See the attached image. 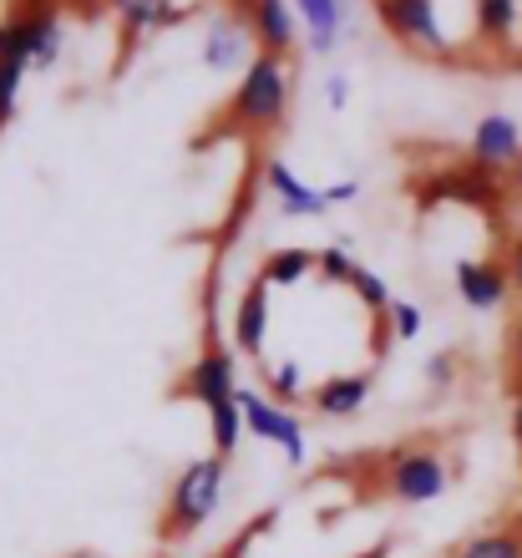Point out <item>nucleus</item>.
I'll use <instances>...</instances> for the list:
<instances>
[{
  "label": "nucleus",
  "mask_w": 522,
  "mask_h": 558,
  "mask_svg": "<svg viewBox=\"0 0 522 558\" xmlns=\"http://www.w3.org/2000/svg\"><path fill=\"white\" fill-rule=\"evenodd\" d=\"M21 21H26V31H31V66H57L61 15L51 11V5H31V11H21Z\"/></svg>",
  "instance_id": "16"
},
{
  "label": "nucleus",
  "mask_w": 522,
  "mask_h": 558,
  "mask_svg": "<svg viewBox=\"0 0 522 558\" xmlns=\"http://www.w3.org/2000/svg\"><path fill=\"white\" fill-rule=\"evenodd\" d=\"M376 15L380 26L391 31L401 46H411V51H447L436 0H376Z\"/></svg>",
  "instance_id": "6"
},
{
  "label": "nucleus",
  "mask_w": 522,
  "mask_h": 558,
  "mask_svg": "<svg viewBox=\"0 0 522 558\" xmlns=\"http://www.w3.org/2000/svg\"><path fill=\"white\" fill-rule=\"evenodd\" d=\"M386 554H391V544H380L376 554H361V558H386Z\"/></svg>",
  "instance_id": "31"
},
{
  "label": "nucleus",
  "mask_w": 522,
  "mask_h": 558,
  "mask_svg": "<svg viewBox=\"0 0 522 558\" xmlns=\"http://www.w3.org/2000/svg\"><path fill=\"white\" fill-rule=\"evenodd\" d=\"M451 472H447V457L432 452V447H401V452H391V462H386V493H391L396 502H436L441 493H447Z\"/></svg>",
  "instance_id": "3"
},
{
  "label": "nucleus",
  "mask_w": 522,
  "mask_h": 558,
  "mask_svg": "<svg viewBox=\"0 0 522 558\" xmlns=\"http://www.w3.org/2000/svg\"><path fill=\"white\" fill-rule=\"evenodd\" d=\"M264 386H269V401H275V407H290V412H294V401L309 397L300 361H279V366H269L264 371Z\"/></svg>",
  "instance_id": "20"
},
{
  "label": "nucleus",
  "mask_w": 522,
  "mask_h": 558,
  "mask_svg": "<svg viewBox=\"0 0 522 558\" xmlns=\"http://www.w3.org/2000/svg\"><path fill=\"white\" fill-rule=\"evenodd\" d=\"M294 15H300V26L309 36V51L335 57L340 31H345V0H294Z\"/></svg>",
  "instance_id": "14"
},
{
  "label": "nucleus",
  "mask_w": 522,
  "mask_h": 558,
  "mask_svg": "<svg viewBox=\"0 0 522 558\" xmlns=\"http://www.w3.org/2000/svg\"><path fill=\"white\" fill-rule=\"evenodd\" d=\"M512 437H518V452H522V397H518V407H512Z\"/></svg>",
  "instance_id": "30"
},
{
  "label": "nucleus",
  "mask_w": 522,
  "mask_h": 558,
  "mask_svg": "<svg viewBox=\"0 0 522 558\" xmlns=\"http://www.w3.org/2000/svg\"><path fill=\"white\" fill-rule=\"evenodd\" d=\"M421 325H426L421 305H411V300H396V305H391V336L396 340H416Z\"/></svg>",
  "instance_id": "24"
},
{
  "label": "nucleus",
  "mask_w": 522,
  "mask_h": 558,
  "mask_svg": "<svg viewBox=\"0 0 522 558\" xmlns=\"http://www.w3.org/2000/svg\"><path fill=\"white\" fill-rule=\"evenodd\" d=\"M477 31L487 41H512V31H518V0H477Z\"/></svg>",
  "instance_id": "21"
},
{
  "label": "nucleus",
  "mask_w": 522,
  "mask_h": 558,
  "mask_svg": "<svg viewBox=\"0 0 522 558\" xmlns=\"http://www.w3.org/2000/svg\"><path fill=\"white\" fill-rule=\"evenodd\" d=\"M512 279L502 265H487V259H462L457 265V294H462L472 310H497L508 300Z\"/></svg>",
  "instance_id": "13"
},
{
  "label": "nucleus",
  "mask_w": 522,
  "mask_h": 558,
  "mask_svg": "<svg viewBox=\"0 0 522 558\" xmlns=\"http://www.w3.org/2000/svg\"><path fill=\"white\" fill-rule=\"evenodd\" d=\"M451 558H522V529H487L457 544Z\"/></svg>",
  "instance_id": "18"
},
{
  "label": "nucleus",
  "mask_w": 522,
  "mask_h": 558,
  "mask_svg": "<svg viewBox=\"0 0 522 558\" xmlns=\"http://www.w3.org/2000/svg\"><path fill=\"white\" fill-rule=\"evenodd\" d=\"M376 391L371 371H350V376H325L319 386H309V407L319 416H355Z\"/></svg>",
  "instance_id": "11"
},
{
  "label": "nucleus",
  "mask_w": 522,
  "mask_h": 558,
  "mask_svg": "<svg viewBox=\"0 0 522 558\" xmlns=\"http://www.w3.org/2000/svg\"><path fill=\"white\" fill-rule=\"evenodd\" d=\"M451 376H457V355H451V351H441V355H432V361H426V381H432V386H451Z\"/></svg>",
  "instance_id": "26"
},
{
  "label": "nucleus",
  "mask_w": 522,
  "mask_h": 558,
  "mask_svg": "<svg viewBox=\"0 0 522 558\" xmlns=\"http://www.w3.org/2000/svg\"><path fill=\"white\" fill-rule=\"evenodd\" d=\"M248 21L239 11H218L208 15V36H204V61L208 72H233V66H248Z\"/></svg>",
  "instance_id": "8"
},
{
  "label": "nucleus",
  "mask_w": 522,
  "mask_h": 558,
  "mask_svg": "<svg viewBox=\"0 0 522 558\" xmlns=\"http://www.w3.org/2000/svg\"><path fill=\"white\" fill-rule=\"evenodd\" d=\"M239 412H244V432L259 441H275L279 452L290 457V468H305V422L290 412V407H275V401L254 391V386H239Z\"/></svg>",
  "instance_id": "4"
},
{
  "label": "nucleus",
  "mask_w": 522,
  "mask_h": 558,
  "mask_svg": "<svg viewBox=\"0 0 522 558\" xmlns=\"http://www.w3.org/2000/svg\"><path fill=\"white\" fill-rule=\"evenodd\" d=\"M264 340H269V284L254 279L244 294H239V310H233V351L259 361Z\"/></svg>",
  "instance_id": "10"
},
{
  "label": "nucleus",
  "mask_w": 522,
  "mask_h": 558,
  "mask_svg": "<svg viewBox=\"0 0 522 558\" xmlns=\"http://www.w3.org/2000/svg\"><path fill=\"white\" fill-rule=\"evenodd\" d=\"M233 11L248 21V36H254L259 51H269V57H290L294 41H300V31H305L290 0H248V5H233Z\"/></svg>",
  "instance_id": "7"
},
{
  "label": "nucleus",
  "mask_w": 522,
  "mask_h": 558,
  "mask_svg": "<svg viewBox=\"0 0 522 558\" xmlns=\"http://www.w3.org/2000/svg\"><path fill=\"white\" fill-rule=\"evenodd\" d=\"M508 279H512V290L522 294V239L512 244V254H508Z\"/></svg>",
  "instance_id": "29"
},
{
  "label": "nucleus",
  "mask_w": 522,
  "mask_h": 558,
  "mask_svg": "<svg viewBox=\"0 0 522 558\" xmlns=\"http://www.w3.org/2000/svg\"><path fill=\"white\" fill-rule=\"evenodd\" d=\"M319 269V254L315 250H300V244H290V250H269L259 265V279L275 290V284H300V279H309Z\"/></svg>",
  "instance_id": "17"
},
{
  "label": "nucleus",
  "mask_w": 522,
  "mask_h": 558,
  "mask_svg": "<svg viewBox=\"0 0 522 558\" xmlns=\"http://www.w3.org/2000/svg\"><path fill=\"white\" fill-rule=\"evenodd\" d=\"M208 437H214V457H223V462L239 452V441H244V412H239V401H218L214 412H208Z\"/></svg>",
  "instance_id": "19"
},
{
  "label": "nucleus",
  "mask_w": 522,
  "mask_h": 558,
  "mask_svg": "<svg viewBox=\"0 0 522 558\" xmlns=\"http://www.w3.org/2000/svg\"><path fill=\"white\" fill-rule=\"evenodd\" d=\"M233 5H248V0H233Z\"/></svg>",
  "instance_id": "32"
},
{
  "label": "nucleus",
  "mask_w": 522,
  "mask_h": 558,
  "mask_svg": "<svg viewBox=\"0 0 522 558\" xmlns=\"http://www.w3.org/2000/svg\"><path fill=\"white\" fill-rule=\"evenodd\" d=\"M112 11L122 15V26H128L132 36H147V31L178 26V21L193 11V0H112Z\"/></svg>",
  "instance_id": "15"
},
{
  "label": "nucleus",
  "mask_w": 522,
  "mask_h": 558,
  "mask_svg": "<svg viewBox=\"0 0 522 558\" xmlns=\"http://www.w3.org/2000/svg\"><path fill=\"white\" fill-rule=\"evenodd\" d=\"M345 97H350V82H345V72H335L330 82H325V102H330V107H345Z\"/></svg>",
  "instance_id": "28"
},
{
  "label": "nucleus",
  "mask_w": 522,
  "mask_h": 558,
  "mask_svg": "<svg viewBox=\"0 0 522 558\" xmlns=\"http://www.w3.org/2000/svg\"><path fill=\"white\" fill-rule=\"evenodd\" d=\"M355 259H350L345 250H319V269L315 275H325V279H335V284H350V279H355Z\"/></svg>",
  "instance_id": "25"
},
{
  "label": "nucleus",
  "mask_w": 522,
  "mask_h": 558,
  "mask_svg": "<svg viewBox=\"0 0 522 558\" xmlns=\"http://www.w3.org/2000/svg\"><path fill=\"white\" fill-rule=\"evenodd\" d=\"M264 183H269V193H275L279 198V208H284V214H290V219H319V214H325V193L319 189H309L305 178L294 173L290 162H264Z\"/></svg>",
  "instance_id": "12"
},
{
  "label": "nucleus",
  "mask_w": 522,
  "mask_h": 558,
  "mask_svg": "<svg viewBox=\"0 0 522 558\" xmlns=\"http://www.w3.org/2000/svg\"><path fill=\"white\" fill-rule=\"evenodd\" d=\"M472 158L482 168H512L522 158V128L508 118V112H487V118L472 128Z\"/></svg>",
  "instance_id": "9"
},
{
  "label": "nucleus",
  "mask_w": 522,
  "mask_h": 558,
  "mask_svg": "<svg viewBox=\"0 0 522 558\" xmlns=\"http://www.w3.org/2000/svg\"><path fill=\"white\" fill-rule=\"evenodd\" d=\"M26 72H31L26 57L0 61V133H5V122L15 118V102H21V82H26Z\"/></svg>",
  "instance_id": "22"
},
{
  "label": "nucleus",
  "mask_w": 522,
  "mask_h": 558,
  "mask_svg": "<svg viewBox=\"0 0 522 558\" xmlns=\"http://www.w3.org/2000/svg\"><path fill=\"white\" fill-rule=\"evenodd\" d=\"M290 118V76H284V57H269V51H254V61L244 66L239 87H233L229 102V128L244 137H269L284 128Z\"/></svg>",
  "instance_id": "1"
},
{
  "label": "nucleus",
  "mask_w": 522,
  "mask_h": 558,
  "mask_svg": "<svg viewBox=\"0 0 522 558\" xmlns=\"http://www.w3.org/2000/svg\"><path fill=\"white\" fill-rule=\"evenodd\" d=\"M173 397L198 401L204 412H214L218 401H233V397H239V371H233V355L223 351V345H214V340H208L204 355H198V361L183 371V381L173 386Z\"/></svg>",
  "instance_id": "5"
},
{
  "label": "nucleus",
  "mask_w": 522,
  "mask_h": 558,
  "mask_svg": "<svg viewBox=\"0 0 522 558\" xmlns=\"http://www.w3.org/2000/svg\"><path fill=\"white\" fill-rule=\"evenodd\" d=\"M325 193V204H350V198H361V183L345 178V183H335V189H319Z\"/></svg>",
  "instance_id": "27"
},
{
  "label": "nucleus",
  "mask_w": 522,
  "mask_h": 558,
  "mask_svg": "<svg viewBox=\"0 0 522 558\" xmlns=\"http://www.w3.org/2000/svg\"><path fill=\"white\" fill-rule=\"evenodd\" d=\"M350 290L361 294V305L371 310V315H391L396 300H391V290H386V279H380L376 269H365V265H361V269H355V279H350Z\"/></svg>",
  "instance_id": "23"
},
{
  "label": "nucleus",
  "mask_w": 522,
  "mask_h": 558,
  "mask_svg": "<svg viewBox=\"0 0 522 558\" xmlns=\"http://www.w3.org/2000/svg\"><path fill=\"white\" fill-rule=\"evenodd\" d=\"M223 472H229V462L214 452L193 457L189 468L178 472L173 487H168V502H162V518H158L162 544H183V538H193L218 513V502H223Z\"/></svg>",
  "instance_id": "2"
}]
</instances>
